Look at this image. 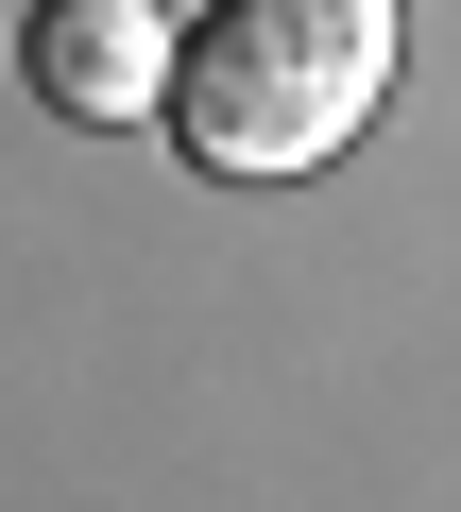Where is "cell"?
<instances>
[{
	"mask_svg": "<svg viewBox=\"0 0 461 512\" xmlns=\"http://www.w3.org/2000/svg\"><path fill=\"white\" fill-rule=\"evenodd\" d=\"M393 35H410L393 0H205V18H188V69H171L188 171H240V188L325 171L393 103Z\"/></svg>",
	"mask_w": 461,
	"mask_h": 512,
	"instance_id": "obj_1",
	"label": "cell"
},
{
	"mask_svg": "<svg viewBox=\"0 0 461 512\" xmlns=\"http://www.w3.org/2000/svg\"><path fill=\"white\" fill-rule=\"evenodd\" d=\"M171 69H188V18H171V0H35V18H18V86L52 120H86V137L171 120Z\"/></svg>",
	"mask_w": 461,
	"mask_h": 512,
	"instance_id": "obj_2",
	"label": "cell"
}]
</instances>
